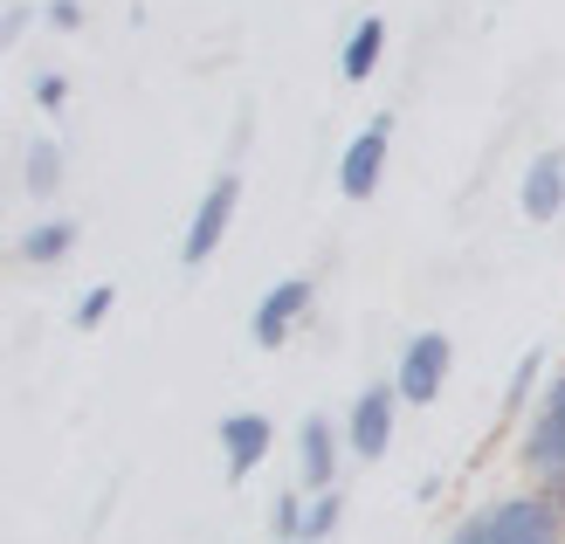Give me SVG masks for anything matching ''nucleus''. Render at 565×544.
<instances>
[{"mask_svg":"<svg viewBox=\"0 0 565 544\" xmlns=\"http://www.w3.org/2000/svg\"><path fill=\"white\" fill-rule=\"evenodd\" d=\"M303 510H310V497H276V537L282 544H303Z\"/></svg>","mask_w":565,"mask_h":544,"instance_id":"17","label":"nucleus"},{"mask_svg":"<svg viewBox=\"0 0 565 544\" xmlns=\"http://www.w3.org/2000/svg\"><path fill=\"white\" fill-rule=\"evenodd\" d=\"M539 365H545L539 352H524V359H518V372H511V393H503V407H524V399L539 393Z\"/></svg>","mask_w":565,"mask_h":544,"instance_id":"18","label":"nucleus"},{"mask_svg":"<svg viewBox=\"0 0 565 544\" xmlns=\"http://www.w3.org/2000/svg\"><path fill=\"white\" fill-rule=\"evenodd\" d=\"M518 207H524V221H558L565 214V152L552 146V152H539L524 166V186H518Z\"/></svg>","mask_w":565,"mask_h":544,"instance_id":"8","label":"nucleus"},{"mask_svg":"<svg viewBox=\"0 0 565 544\" xmlns=\"http://www.w3.org/2000/svg\"><path fill=\"white\" fill-rule=\"evenodd\" d=\"M338 518H345V497H338V482L331 490H310V510H303V544H318L338 531Z\"/></svg>","mask_w":565,"mask_h":544,"instance_id":"14","label":"nucleus"},{"mask_svg":"<svg viewBox=\"0 0 565 544\" xmlns=\"http://www.w3.org/2000/svg\"><path fill=\"white\" fill-rule=\"evenodd\" d=\"M276 448V427L263 420V414H228L221 420V455H228V482H242V476H256V462Z\"/></svg>","mask_w":565,"mask_h":544,"instance_id":"9","label":"nucleus"},{"mask_svg":"<svg viewBox=\"0 0 565 544\" xmlns=\"http://www.w3.org/2000/svg\"><path fill=\"white\" fill-rule=\"evenodd\" d=\"M448 365H456V345H448L441 331H414L407 352H401V372H393V386H401L407 407H428V399H441V386H448Z\"/></svg>","mask_w":565,"mask_h":544,"instance_id":"4","label":"nucleus"},{"mask_svg":"<svg viewBox=\"0 0 565 544\" xmlns=\"http://www.w3.org/2000/svg\"><path fill=\"white\" fill-rule=\"evenodd\" d=\"M310 297H318V282H310V276H282L276 282V290L256 303V324H248V331H256V345H282V338H290L297 324H303V310H310Z\"/></svg>","mask_w":565,"mask_h":544,"instance_id":"7","label":"nucleus"},{"mask_svg":"<svg viewBox=\"0 0 565 544\" xmlns=\"http://www.w3.org/2000/svg\"><path fill=\"white\" fill-rule=\"evenodd\" d=\"M297 476H303V490H331L338 482V427L324 414H310L297 427Z\"/></svg>","mask_w":565,"mask_h":544,"instance_id":"10","label":"nucleus"},{"mask_svg":"<svg viewBox=\"0 0 565 544\" xmlns=\"http://www.w3.org/2000/svg\"><path fill=\"white\" fill-rule=\"evenodd\" d=\"M49 28L76 35V28H83V0H49Z\"/></svg>","mask_w":565,"mask_h":544,"instance_id":"20","label":"nucleus"},{"mask_svg":"<svg viewBox=\"0 0 565 544\" xmlns=\"http://www.w3.org/2000/svg\"><path fill=\"white\" fill-rule=\"evenodd\" d=\"M524 462H531V476H558L565 469V372L539 393V414L524 427Z\"/></svg>","mask_w":565,"mask_h":544,"instance_id":"6","label":"nucleus"},{"mask_svg":"<svg viewBox=\"0 0 565 544\" xmlns=\"http://www.w3.org/2000/svg\"><path fill=\"white\" fill-rule=\"evenodd\" d=\"M545 497L558 503V518H565V469H558V476H545Z\"/></svg>","mask_w":565,"mask_h":544,"instance_id":"21","label":"nucleus"},{"mask_svg":"<svg viewBox=\"0 0 565 544\" xmlns=\"http://www.w3.org/2000/svg\"><path fill=\"white\" fill-rule=\"evenodd\" d=\"M76 248V221H63V214H49V221H35L21 235V263H35V269H55L63 255Z\"/></svg>","mask_w":565,"mask_h":544,"instance_id":"12","label":"nucleus"},{"mask_svg":"<svg viewBox=\"0 0 565 544\" xmlns=\"http://www.w3.org/2000/svg\"><path fill=\"white\" fill-rule=\"evenodd\" d=\"M393 427H401V386L373 380L352 399V414H345V448L359 455V462H380V455L393 448Z\"/></svg>","mask_w":565,"mask_h":544,"instance_id":"2","label":"nucleus"},{"mask_svg":"<svg viewBox=\"0 0 565 544\" xmlns=\"http://www.w3.org/2000/svg\"><path fill=\"white\" fill-rule=\"evenodd\" d=\"M380 55H386V21L365 14V21H352L345 49H338V76H345V83H365V76L380 70Z\"/></svg>","mask_w":565,"mask_h":544,"instance_id":"11","label":"nucleus"},{"mask_svg":"<svg viewBox=\"0 0 565 544\" xmlns=\"http://www.w3.org/2000/svg\"><path fill=\"white\" fill-rule=\"evenodd\" d=\"M235 207H242V180H235V173H221V180L201 193V207H193V221H186V242H180L186 269L214 263V248L228 242V227H235Z\"/></svg>","mask_w":565,"mask_h":544,"instance_id":"3","label":"nucleus"},{"mask_svg":"<svg viewBox=\"0 0 565 544\" xmlns=\"http://www.w3.org/2000/svg\"><path fill=\"white\" fill-rule=\"evenodd\" d=\"M448 544H565V518L545 490L539 497H503L490 510H476L469 524H456Z\"/></svg>","mask_w":565,"mask_h":544,"instance_id":"1","label":"nucleus"},{"mask_svg":"<svg viewBox=\"0 0 565 544\" xmlns=\"http://www.w3.org/2000/svg\"><path fill=\"white\" fill-rule=\"evenodd\" d=\"M28 28H35V8H8V21H0V49H14Z\"/></svg>","mask_w":565,"mask_h":544,"instance_id":"19","label":"nucleus"},{"mask_svg":"<svg viewBox=\"0 0 565 544\" xmlns=\"http://www.w3.org/2000/svg\"><path fill=\"white\" fill-rule=\"evenodd\" d=\"M386 152H393V118H373L345 152H338V193L345 200H373L386 180Z\"/></svg>","mask_w":565,"mask_h":544,"instance_id":"5","label":"nucleus"},{"mask_svg":"<svg viewBox=\"0 0 565 544\" xmlns=\"http://www.w3.org/2000/svg\"><path fill=\"white\" fill-rule=\"evenodd\" d=\"M110 303H118V290H110V282H90V290L76 297V324H83V331H97V324L110 318Z\"/></svg>","mask_w":565,"mask_h":544,"instance_id":"15","label":"nucleus"},{"mask_svg":"<svg viewBox=\"0 0 565 544\" xmlns=\"http://www.w3.org/2000/svg\"><path fill=\"white\" fill-rule=\"evenodd\" d=\"M21 180H28V193H35V200H49L55 186H63V146H55V138H35L28 159H21Z\"/></svg>","mask_w":565,"mask_h":544,"instance_id":"13","label":"nucleus"},{"mask_svg":"<svg viewBox=\"0 0 565 544\" xmlns=\"http://www.w3.org/2000/svg\"><path fill=\"white\" fill-rule=\"evenodd\" d=\"M28 90H35V104L55 118V110L70 104V76H63V70H35V83H28Z\"/></svg>","mask_w":565,"mask_h":544,"instance_id":"16","label":"nucleus"}]
</instances>
